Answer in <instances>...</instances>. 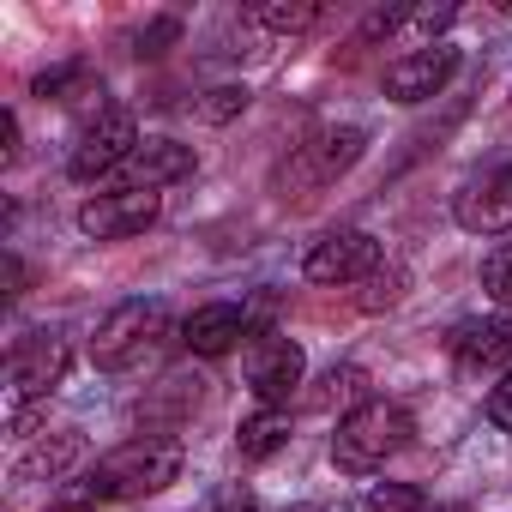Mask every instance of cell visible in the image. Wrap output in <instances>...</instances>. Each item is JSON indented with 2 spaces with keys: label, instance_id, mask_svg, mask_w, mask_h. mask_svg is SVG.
Instances as JSON below:
<instances>
[{
  "label": "cell",
  "instance_id": "obj_27",
  "mask_svg": "<svg viewBox=\"0 0 512 512\" xmlns=\"http://www.w3.org/2000/svg\"><path fill=\"white\" fill-rule=\"evenodd\" d=\"M19 157V115L7 109V115H0V163H13Z\"/></svg>",
  "mask_w": 512,
  "mask_h": 512
},
{
  "label": "cell",
  "instance_id": "obj_29",
  "mask_svg": "<svg viewBox=\"0 0 512 512\" xmlns=\"http://www.w3.org/2000/svg\"><path fill=\"white\" fill-rule=\"evenodd\" d=\"M49 512H91V500H61V506H49Z\"/></svg>",
  "mask_w": 512,
  "mask_h": 512
},
{
  "label": "cell",
  "instance_id": "obj_23",
  "mask_svg": "<svg viewBox=\"0 0 512 512\" xmlns=\"http://www.w3.org/2000/svg\"><path fill=\"white\" fill-rule=\"evenodd\" d=\"M452 19H458V7H446V0H440V7H416V13H410V31H416V37H440Z\"/></svg>",
  "mask_w": 512,
  "mask_h": 512
},
{
  "label": "cell",
  "instance_id": "obj_6",
  "mask_svg": "<svg viewBox=\"0 0 512 512\" xmlns=\"http://www.w3.org/2000/svg\"><path fill=\"white\" fill-rule=\"evenodd\" d=\"M302 272L308 284H368L380 272V241L368 229H332L308 247Z\"/></svg>",
  "mask_w": 512,
  "mask_h": 512
},
{
  "label": "cell",
  "instance_id": "obj_3",
  "mask_svg": "<svg viewBox=\"0 0 512 512\" xmlns=\"http://www.w3.org/2000/svg\"><path fill=\"white\" fill-rule=\"evenodd\" d=\"M362 145H368V133L362 127H332V133H320V139H308V145H296L290 151V163H284V175H278V187H284V199H314L326 181H338L356 157H362Z\"/></svg>",
  "mask_w": 512,
  "mask_h": 512
},
{
  "label": "cell",
  "instance_id": "obj_19",
  "mask_svg": "<svg viewBox=\"0 0 512 512\" xmlns=\"http://www.w3.org/2000/svg\"><path fill=\"white\" fill-rule=\"evenodd\" d=\"M482 290H488L500 308H512V241H500L488 260H482Z\"/></svg>",
  "mask_w": 512,
  "mask_h": 512
},
{
  "label": "cell",
  "instance_id": "obj_25",
  "mask_svg": "<svg viewBox=\"0 0 512 512\" xmlns=\"http://www.w3.org/2000/svg\"><path fill=\"white\" fill-rule=\"evenodd\" d=\"M181 37V25L175 19H157L151 31H139V55H163V43H175Z\"/></svg>",
  "mask_w": 512,
  "mask_h": 512
},
{
  "label": "cell",
  "instance_id": "obj_15",
  "mask_svg": "<svg viewBox=\"0 0 512 512\" xmlns=\"http://www.w3.org/2000/svg\"><path fill=\"white\" fill-rule=\"evenodd\" d=\"M290 440V410H253L247 422H241V434H235V446H241V458H253V464H260V458H272L278 446Z\"/></svg>",
  "mask_w": 512,
  "mask_h": 512
},
{
  "label": "cell",
  "instance_id": "obj_2",
  "mask_svg": "<svg viewBox=\"0 0 512 512\" xmlns=\"http://www.w3.org/2000/svg\"><path fill=\"white\" fill-rule=\"evenodd\" d=\"M404 440H410V410L392 404V398H368V404H356V410L338 422L332 458H338L344 470H374V464H386Z\"/></svg>",
  "mask_w": 512,
  "mask_h": 512
},
{
  "label": "cell",
  "instance_id": "obj_9",
  "mask_svg": "<svg viewBox=\"0 0 512 512\" xmlns=\"http://www.w3.org/2000/svg\"><path fill=\"white\" fill-rule=\"evenodd\" d=\"M67 362H73L67 338H55V332H31V338H19L13 356H7L13 392H19V398H43V392H55V386L67 380Z\"/></svg>",
  "mask_w": 512,
  "mask_h": 512
},
{
  "label": "cell",
  "instance_id": "obj_26",
  "mask_svg": "<svg viewBox=\"0 0 512 512\" xmlns=\"http://www.w3.org/2000/svg\"><path fill=\"white\" fill-rule=\"evenodd\" d=\"M205 512H260V500H253L247 488H223V494H217Z\"/></svg>",
  "mask_w": 512,
  "mask_h": 512
},
{
  "label": "cell",
  "instance_id": "obj_17",
  "mask_svg": "<svg viewBox=\"0 0 512 512\" xmlns=\"http://www.w3.org/2000/svg\"><path fill=\"white\" fill-rule=\"evenodd\" d=\"M43 103H73L79 91H91V73L79 67V61H67V67H49V73H37V85H31Z\"/></svg>",
  "mask_w": 512,
  "mask_h": 512
},
{
  "label": "cell",
  "instance_id": "obj_28",
  "mask_svg": "<svg viewBox=\"0 0 512 512\" xmlns=\"http://www.w3.org/2000/svg\"><path fill=\"white\" fill-rule=\"evenodd\" d=\"M7 284H13V296H25V260L19 253H7Z\"/></svg>",
  "mask_w": 512,
  "mask_h": 512
},
{
  "label": "cell",
  "instance_id": "obj_24",
  "mask_svg": "<svg viewBox=\"0 0 512 512\" xmlns=\"http://www.w3.org/2000/svg\"><path fill=\"white\" fill-rule=\"evenodd\" d=\"M488 422L512 434V374H500V386L488 392Z\"/></svg>",
  "mask_w": 512,
  "mask_h": 512
},
{
  "label": "cell",
  "instance_id": "obj_5",
  "mask_svg": "<svg viewBox=\"0 0 512 512\" xmlns=\"http://www.w3.org/2000/svg\"><path fill=\"white\" fill-rule=\"evenodd\" d=\"M302 374H308V356H302L296 338H284V332H253L247 338V386L260 392L266 410H284L296 398Z\"/></svg>",
  "mask_w": 512,
  "mask_h": 512
},
{
  "label": "cell",
  "instance_id": "obj_11",
  "mask_svg": "<svg viewBox=\"0 0 512 512\" xmlns=\"http://www.w3.org/2000/svg\"><path fill=\"white\" fill-rule=\"evenodd\" d=\"M452 217H458V229H470V235H506V229H512V169L476 175V181L452 199Z\"/></svg>",
  "mask_w": 512,
  "mask_h": 512
},
{
  "label": "cell",
  "instance_id": "obj_1",
  "mask_svg": "<svg viewBox=\"0 0 512 512\" xmlns=\"http://www.w3.org/2000/svg\"><path fill=\"white\" fill-rule=\"evenodd\" d=\"M181 476V446L169 434H145V440H127L115 452H103L85 482H73L67 500H139V494H157Z\"/></svg>",
  "mask_w": 512,
  "mask_h": 512
},
{
  "label": "cell",
  "instance_id": "obj_4",
  "mask_svg": "<svg viewBox=\"0 0 512 512\" xmlns=\"http://www.w3.org/2000/svg\"><path fill=\"white\" fill-rule=\"evenodd\" d=\"M163 332H169L163 302H121V308L97 326V338H91V362L109 368V374H121V368L145 362V350H151Z\"/></svg>",
  "mask_w": 512,
  "mask_h": 512
},
{
  "label": "cell",
  "instance_id": "obj_22",
  "mask_svg": "<svg viewBox=\"0 0 512 512\" xmlns=\"http://www.w3.org/2000/svg\"><path fill=\"white\" fill-rule=\"evenodd\" d=\"M241 109H247V91H241V85H217V91H205V103H199L205 121H229V115H241Z\"/></svg>",
  "mask_w": 512,
  "mask_h": 512
},
{
  "label": "cell",
  "instance_id": "obj_21",
  "mask_svg": "<svg viewBox=\"0 0 512 512\" xmlns=\"http://www.w3.org/2000/svg\"><path fill=\"white\" fill-rule=\"evenodd\" d=\"M398 296H404V272H398V266H380V272L362 284V296H356V302H362L368 314H380V308H392Z\"/></svg>",
  "mask_w": 512,
  "mask_h": 512
},
{
  "label": "cell",
  "instance_id": "obj_14",
  "mask_svg": "<svg viewBox=\"0 0 512 512\" xmlns=\"http://www.w3.org/2000/svg\"><path fill=\"white\" fill-rule=\"evenodd\" d=\"M187 175H193V151H187L181 139H145V145L127 157V187H145V193L175 187V181H187Z\"/></svg>",
  "mask_w": 512,
  "mask_h": 512
},
{
  "label": "cell",
  "instance_id": "obj_12",
  "mask_svg": "<svg viewBox=\"0 0 512 512\" xmlns=\"http://www.w3.org/2000/svg\"><path fill=\"white\" fill-rule=\"evenodd\" d=\"M241 338H253V320H247V308H235V302H205V308H193L187 326H181V344H187L193 356H229Z\"/></svg>",
  "mask_w": 512,
  "mask_h": 512
},
{
  "label": "cell",
  "instance_id": "obj_20",
  "mask_svg": "<svg viewBox=\"0 0 512 512\" xmlns=\"http://www.w3.org/2000/svg\"><path fill=\"white\" fill-rule=\"evenodd\" d=\"M362 506H368V512H422L428 500H422V488H410V482H380V488H368Z\"/></svg>",
  "mask_w": 512,
  "mask_h": 512
},
{
  "label": "cell",
  "instance_id": "obj_16",
  "mask_svg": "<svg viewBox=\"0 0 512 512\" xmlns=\"http://www.w3.org/2000/svg\"><path fill=\"white\" fill-rule=\"evenodd\" d=\"M79 446H85V440H79L73 428H67V434H55V440H37V446L19 458V470H13V476H19V482H37V476H61V470L79 458Z\"/></svg>",
  "mask_w": 512,
  "mask_h": 512
},
{
  "label": "cell",
  "instance_id": "obj_7",
  "mask_svg": "<svg viewBox=\"0 0 512 512\" xmlns=\"http://www.w3.org/2000/svg\"><path fill=\"white\" fill-rule=\"evenodd\" d=\"M133 151H139L133 115H127V109H103V115L79 133V145H73V157H67V175H73V181H103L109 169H127Z\"/></svg>",
  "mask_w": 512,
  "mask_h": 512
},
{
  "label": "cell",
  "instance_id": "obj_8",
  "mask_svg": "<svg viewBox=\"0 0 512 512\" xmlns=\"http://www.w3.org/2000/svg\"><path fill=\"white\" fill-rule=\"evenodd\" d=\"M163 211V193H145V187H121V193H97L91 205H79V229L91 241H127L139 229H151Z\"/></svg>",
  "mask_w": 512,
  "mask_h": 512
},
{
  "label": "cell",
  "instance_id": "obj_30",
  "mask_svg": "<svg viewBox=\"0 0 512 512\" xmlns=\"http://www.w3.org/2000/svg\"><path fill=\"white\" fill-rule=\"evenodd\" d=\"M434 512H476V506H464V500H452V506H434Z\"/></svg>",
  "mask_w": 512,
  "mask_h": 512
},
{
  "label": "cell",
  "instance_id": "obj_10",
  "mask_svg": "<svg viewBox=\"0 0 512 512\" xmlns=\"http://www.w3.org/2000/svg\"><path fill=\"white\" fill-rule=\"evenodd\" d=\"M458 73V49L434 43V49H416V55H398L386 67V97L392 103H428L446 91V79Z\"/></svg>",
  "mask_w": 512,
  "mask_h": 512
},
{
  "label": "cell",
  "instance_id": "obj_18",
  "mask_svg": "<svg viewBox=\"0 0 512 512\" xmlns=\"http://www.w3.org/2000/svg\"><path fill=\"white\" fill-rule=\"evenodd\" d=\"M314 19H320L314 0H272V7H260V25L278 31V37H296V31H308Z\"/></svg>",
  "mask_w": 512,
  "mask_h": 512
},
{
  "label": "cell",
  "instance_id": "obj_13",
  "mask_svg": "<svg viewBox=\"0 0 512 512\" xmlns=\"http://www.w3.org/2000/svg\"><path fill=\"white\" fill-rule=\"evenodd\" d=\"M452 356L476 374V368H500L512 374V314H494V320H470L452 332Z\"/></svg>",
  "mask_w": 512,
  "mask_h": 512
}]
</instances>
